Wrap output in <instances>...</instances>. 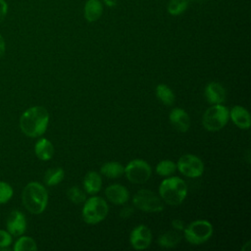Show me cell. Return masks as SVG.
<instances>
[{
    "instance_id": "24",
    "label": "cell",
    "mask_w": 251,
    "mask_h": 251,
    "mask_svg": "<svg viewBox=\"0 0 251 251\" xmlns=\"http://www.w3.org/2000/svg\"><path fill=\"white\" fill-rule=\"evenodd\" d=\"M188 8L187 0H170L167 5L168 13L172 16H179Z\"/></svg>"
},
{
    "instance_id": "35",
    "label": "cell",
    "mask_w": 251,
    "mask_h": 251,
    "mask_svg": "<svg viewBox=\"0 0 251 251\" xmlns=\"http://www.w3.org/2000/svg\"><path fill=\"white\" fill-rule=\"evenodd\" d=\"M187 1H188V0H187Z\"/></svg>"
},
{
    "instance_id": "15",
    "label": "cell",
    "mask_w": 251,
    "mask_h": 251,
    "mask_svg": "<svg viewBox=\"0 0 251 251\" xmlns=\"http://www.w3.org/2000/svg\"><path fill=\"white\" fill-rule=\"evenodd\" d=\"M229 118L233 122V124L241 128V129H248L251 126V118L249 112L242 106H234L228 111Z\"/></svg>"
},
{
    "instance_id": "12",
    "label": "cell",
    "mask_w": 251,
    "mask_h": 251,
    "mask_svg": "<svg viewBox=\"0 0 251 251\" xmlns=\"http://www.w3.org/2000/svg\"><path fill=\"white\" fill-rule=\"evenodd\" d=\"M107 199L115 205H123L127 202L129 198L128 190L122 184H111L105 189Z\"/></svg>"
},
{
    "instance_id": "7",
    "label": "cell",
    "mask_w": 251,
    "mask_h": 251,
    "mask_svg": "<svg viewBox=\"0 0 251 251\" xmlns=\"http://www.w3.org/2000/svg\"><path fill=\"white\" fill-rule=\"evenodd\" d=\"M132 204L137 209L147 213H159L164 209L161 197L149 189L138 190L132 198Z\"/></svg>"
},
{
    "instance_id": "5",
    "label": "cell",
    "mask_w": 251,
    "mask_h": 251,
    "mask_svg": "<svg viewBox=\"0 0 251 251\" xmlns=\"http://www.w3.org/2000/svg\"><path fill=\"white\" fill-rule=\"evenodd\" d=\"M228 119V109L222 104H214L204 113L202 124L207 130L218 131L227 124Z\"/></svg>"
},
{
    "instance_id": "8",
    "label": "cell",
    "mask_w": 251,
    "mask_h": 251,
    "mask_svg": "<svg viewBox=\"0 0 251 251\" xmlns=\"http://www.w3.org/2000/svg\"><path fill=\"white\" fill-rule=\"evenodd\" d=\"M124 173L126 178L132 183H144L151 176V167L149 164L141 159H134L130 161L125 168Z\"/></svg>"
},
{
    "instance_id": "29",
    "label": "cell",
    "mask_w": 251,
    "mask_h": 251,
    "mask_svg": "<svg viewBox=\"0 0 251 251\" xmlns=\"http://www.w3.org/2000/svg\"><path fill=\"white\" fill-rule=\"evenodd\" d=\"M8 12V5L5 0H0V24L4 21L6 18Z\"/></svg>"
},
{
    "instance_id": "34",
    "label": "cell",
    "mask_w": 251,
    "mask_h": 251,
    "mask_svg": "<svg viewBox=\"0 0 251 251\" xmlns=\"http://www.w3.org/2000/svg\"><path fill=\"white\" fill-rule=\"evenodd\" d=\"M249 247H250V241H248V242L245 243V245L242 247V250H243V251H248V250H249Z\"/></svg>"
},
{
    "instance_id": "20",
    "label": "cell",
    "mask_w": 251,
    "mask_h": 251,
    "mask_svg": "<svg viewBox=\"0 0 251 251\" xmlns=\"http://www.w3.org/2000/svg\"><path fill=\"white\" fill-rule=\"evenodd\" d=\"M181 237L176 230H170L162 233L158 238V244L163 248H172L178 244Z\"/></svg>"
},
{
    "instance_id": "10",
    "label": "cell",
    "mask_w": 251,
    "mask_h": 251,
    "mask_svg": "<svg viewBox=\"0 0 251 251\" xmlns=\"http://www.w3.org/2000/svg\"><path fill=\"white\" fill-rule=\"evenodd\" d=\"M152 241V233L148 226L139 225L135 226L129 235L130 245L136 250H143L149 247Z\"/></svg>"
},
{
    "instance_id": "26",
    "label": "cell",
    "mask_w": 251,
    "mask_h": 251,
    "mask_svg": "<svg viewBox=\"0 0 251 251\" xmlns=\"http://www.w3.org/2000/svg\"><path fill=\"white\" fill-rule=\"evenodd\" d=\"M68 199L74 204H81L85 201V193L77 186H72L67 190Z\"/></svg>"
},
{
    "instance_id": "4",
    "label": "cell",
    "mask_w": 251,
    "mask_h": 251,
    "mask_svg": "<svg viewBox=\"0 0 251 251\" xmlns=\"http://www.w3.org/2000/svg\"><path fill=\"white\" fill-rule=\"evenodd\" d=\"M81 216L83 221L89 225L102 222L108 215L109 207L107 202L98 196H92L83 202Z\"/></svg>"
},
{
    "instance_id": "28",
    "label": "cell",
    "mask_w": 251,
    "mask_h": 251,
    "mask_svg": "<svg viewBox=\"0 0 251 251\" xmlns=\"http://www.w3.org/2000/svg\"><path fill=\"white\" fill-rule=\"evenodd\" d=\"M13 243V235L4 229H0V250H9Z\"/></svg>"
},
{
    "instance_id": "25",
    "label": "cell",
    "mask_w": 251,
    "mask_h": 251,
    "mask_svg": "<svg viewBox=\"0 0 251 251\" xmlns=\"http://www.w3.org/2000/svg\"><path fill=\"white\" fill-rule=\"evenodd\" d=\"M176 170V164L171 160H163L158 163L156 167V172L159 176H169L175 173Z\"/></svg>"
},
{
    "instance_id": "9",
    "label": "cell",
    "mask_w": 251,
    "mask_h": 251,
    "mask_svg": "<svg viewBox=\"0 0 251 251\" xmlns=\"http://www.w3.org/2000/svg\"><path fill=\"white\" fill-rule=\"evenodd\" d=\"M176 169L187 177H198L202 176L204 172V164L202 160L193 154H185L182 155L177 163Z\"/></svg>"
},
{
    "instance_id": "16",
    "label": "cell",
    "mask_w": 251,
    "mask_h": 251,
    "mask_svg": "<svg viewBox=\"0 0 251 251\" xmlns=\"http://www.w3.org/2000/svg\"><path fill=\"white\" fill-rule=\"evenodd\" d=\"M103 9L101 0H87L83 7V17L87 22L94 23L101 18Z\"/></svg>"
},
{
    "instance_id": "19",
    "label": "cell",
    "mask_w": 251,
    "mask_h": 251,
    "mask_svg": "<svg viewBox=\"0 0 251 251\" xmlns=\"http://www.w3.org/2000/svg\"><path fill=\"white\" fill-rule=\"evenodd\" d=\"M124 166L119 162H107L100 168V173L109 178H116L124 174Z\"/></svg>"
},
{
    "instance_id": "27",
    "label": "cell",
    "mask_w": 251,
    "mask_h": 251,
    "mask_svg": "<svg viewBox=\"0 0 251 251\" xmlns=\"http://www.w3.org/2000/svg\"><path fill=\"white\" fill-rule=\"evenodd\" d=\"M14 194L13 187L6 181L0 180V204L9 202Z\"/></svg>"
},
{
    "instance_id": "31",
    "label": "cell",
    "mask_w": 251,
    "mask_h": 251,
    "mask_svg": "<svg viewBox=\"0 0 251 251\" xmlns=\"http://www.w3.org/2000/svg\"><path fill=\"white\" fill-rule=\"evenodd\" d=\"M172 226H174V228H176V230H183L184 228V224L181 220H178V219H176L172 222Z\"/></svg>"
},
{
    "instance_id": "17",
    "label": "cell",
    "mask_w": 251,
    "mask_h": 251,
    "mask_svg": "<svg viewBox=\"0 0 251 251\" xmlns=\"http://www.w3.org/2000/svg\"><path fill=\"white\" fill-rule=\"evenodd\" d=\"M34 153L41 161H49L54 155V146L47 138H39L34 145Z\"/></svg>"
},
{
    "instance_id": "32",
    "label": "cell",
    "mask_w": 251,
    "mask_h": 251,
    "mask_svg": "<svg viewBox=\"0 0 251 251\" xmlns=\"http://www.w3.org/2000/svg\"><path fill=\"white\" fill-rule=\"evenodd\" d=\"M5 52H6V43L3 36L0 34V58L4 56Z\"/></svg>"
},
{
    "instance_id": "22",
    "label": "cell",
    "mask_w": 251,
    "mask_h": 251,
    "mask_svg": "<svg viewBox=\"0 0 251 251\" xmlns=\"http://www.w3.org/2000/svg\"><path fill=\"white\" fill-rule=\"evenodd\" d=\"M156 96L159 98V100L167 105V106H171L174 104L175 102V94L173 92V90L166 84H159L156 87Z\"/></svg>"
},
{
    "instance_id": "6",
    "label": "cell",
    "mask_w": 251,
    "mask_h": 251,
    "mask_svg": "<svg viewBox=\"0 0 251 251\" xmlns=\"http://www.w3.org/2000/svg\"><path fill=\"white\" fill-rule=\"evenodd\" d=\"M184 230V238L192 245H200L207 240L213 234V226L210 222L205 220H198L190 223Z\"/></svg>"
},
{
    "instance_id": "18",
    "label": "cell",
    "mask_w": 251,
    "mask_h": 251,
    "mask_svg": "<svg viewBox=\"0 0 251 251\" xmlns=\"http://www.w3.org/2000/svg\"><path fill=\"white\" fill-rule=\"evenodd\" d=\"M102 187V178L100 174L96 172H88L83 178V188L84 190L90 194L94 195L100 191Z\"/></svg>"
},
{
    "instance_id": "23",
    "label": "cell",
    "mask_w": 251,
    "mask_h": 251,
    "mask_svg": "<svg viewBox=\"0 0 251 251\" xmlns=\"http://www.w3.org/2000/svg\"><path fill=\"white\" fill-rule=\"evenodd\" d=\"M14 251H35L37 250V245L35 240L26 235H23L17 239L13 246Z\"/></svg>"
},
{
    "instance_id": "21",
    "label": "cell",
    "mask_w": 251,
    "mask_h": 251,
    "mask_svg": "<svg viewBox=\"0 0 251 251\" xmlns=\"http://www.w3.org/2000/svg\"><path fill=\"white\" fill-rule=\"evenodd\" d=\"M65 176V172L62 168H52L45 172L44 182L48 186H54L59 184Z\"/></svg>"
},
{
    "instance_id": "2",
    "label": "cell",
    "mask_w": 251,
    "mask_h": 251,
    "mask_svg": "<svg viewBox=\"0 0 251 251\" xmlns=\"http://www.w3.org/2000/svg\"><path fill=\"white\" fill-rule=\"evenodd\" d=\"M22 201L24 207L29 213L39 215L43 213L47 207L48 192L41 183L30 181L24 187Z\"/></svg>"
},
{
    "instance_id": "1",
    "label": "cell",
    "mask_w": 251,
    "mask_h": 251,
    "mask_svg": "<svg viewBox=\"0 0 251 251\" xmlns=\"http://www.w3.org/2000/svg\"><path fill=\"white\" fill-rule=\"evenodd\" d=\"M49 113L42 106H32L26 109L20 118V128L28 137H39L47 129Z\"/></svg>"
},
{
    "instance_id": "11",
    "label": "cell",
    "mask_w": 251,
    "mask_h": 251,
    "mask_svg": "<svg viewBox=\"0 0 251 251\" xmlns=\"http://www.w3.org/2000/svg\"><path fill=\"white\" fill-rule=\"evenodd\" d=\"M6 227L13 236L23 235L26 230L25 216L18 210L11 211L6 218Z\"/></svg>"
},
{
    "instance_id": "30",
    "label": "cell",
    "mask_w": 251,
    "mask_h": 251,
    "mask_svg": "<svg viewBox=\"0 0 251 251\" xmlns=\"http://www.w3.org/2000/svg\"><path fill=\"white\" fill-rule=\"evenodd\" d=\"M133 213V210L130 208V207H126L124 209H122L121 213H120V216L123 218V219H127L129 218Z\"/></svg>"
},
{
    "instance_id": "14",
    "label": "cell",
    "mask_w": 251,
    "mask_h": 251,
    "mask_svg": "<svg viewBox=\"0 0 251 251\" xmlns=\"http://www.w3.org/2000/svg\"><path fill=\"white\" fill-rule=\"evenodd\" d=\"M205 97L207 101L214 104H222L226 99V90L224 86L216 81L209 82L205 87Z\"/></svg>"
},
{
    "instance_id": "13",
    "label": "cell",
    "mask_w": 251,
    "mask_h": 251,
    "mask_svg": "<svg viewBox=\"0 0 251 251\" xmlns=\"http://www.w3.org/2000/svg\"><path fill=\"white\" fill-rule=\"evenodd\" d=\"M172 126L179 132H185L190 126V118L188 114L181 108H175L169 115Z\"/></svg>"
},
{
    "instance_id": "33",
    "label": "cell",
    "mask_w": 251,
    "mask_h": 251,
    "mask_svg": "<svg viewBox=\"0 0 251 251\" xmlns=\"http://www.w3.org/2000/svg\"><path fill=\"white\" fill-rule=\"evenodd\" d=\"M102 1L107 7H110V8H113L118 4V0H102Z\"/></svg>"
},
{
    "instance_id": "3",
    "label": "cell",
    "mask_w": 251,
    "mask_h": 251,
    "mask_svg": "<svg viewBox=\"0 0 251 251\" xmlns=\"http://www.w3.org/2000/svg\"><path fill=\"white\" fill-rule=\"evenodd\" d=\"M161 199L172 206H177L183 202L187 195L186 183L178 176H171L164 179L159 186Z\"/></svg>"
}]
</instances>
